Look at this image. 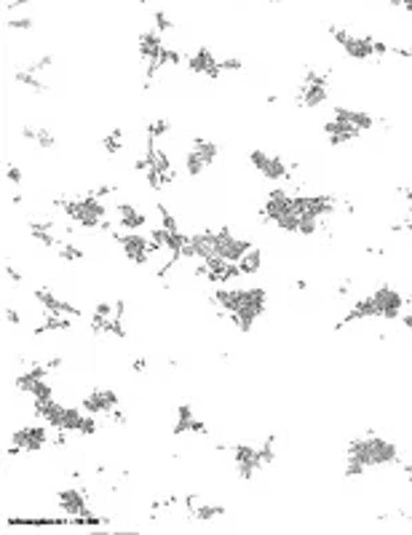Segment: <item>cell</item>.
<instances>
[{
	"mask_svg": "<svg viewBox=\"0 0 412 535\" xmlns=\"http://www.w3.org/2000/svg\"><path fill=\"white\" fill-rule=\"evenodd\" d=\"M153 19H155V30H158L161 35H164V32H169L171 27H174V22L166 17V11H155V14H153Z\"/></svg>",
	"mask_w": 412,
	"mask_h": 535,
	"instance_id": "obj_38",
	"label": "cell"
},
{
	"mask_svg": "<svg viewBox=\"0 0 412 535\" xmlns=\"http://www.w3.org/2000/svg\"><path fill=\"white\" fill-rule=\"evenodd\" d=\"M188 67H191V73H198V75H206V78H212V80H217L219 78V59L212 54L209 46H201V49L191 54L188 56Z\"/></svg>",
	"mask_w": 412,
	"mask_h": 535,
	"instance_id": "obj_12",
	"label": "cell"
},
{
	"mask_svg": "<svg viewBox=\"0 0 412 535\" xmlns=\"http://www.w3.org/2000/svg\"><path fill=\"white\" fill-rule=\"evenodd\" d=\"M212 166V161L206 158V155H201L198 150L191 147V153L185 155V171L191 174V177H198V174H204V171Z\"/></svg>",
	"mask_w": 412,
	"mask_h": 535,
	"instance_id": "obj_25",
	"label": "cell"
},
{
	"mask_svg": "<svg viewBox=\"0 0 412 535\" xmlns=\"http://www.w3.org/2000/svg\"><path fill=\"white\" fill-rule=\"evenodd\" d=\"M97 431V420H94V415L86 413L83 415V423H80V431L78 434H94Z\"/></svg>",
	"mask_w": 412,
	"mask_h": 535,
	"instance_id": "obj_41",
	"label": "cell"
},
{
	"mask_svg": "<svg viewBox=\"0 0 412 535\" xmlns=\"http://www.w3.org/2000/svg\"><path fill=\"white\" fill-rule=\"evenodd\" d=\"M27 3H32V0H8V8H17V6H27Z\"/></svg>",
	"mask_w": 412,
	"mask_h": 535,
	"instance_id": "obj_47",
	"label": "cell"
},
{
	"mask_svg": "<svg viewBox=\"0 0 412 535\" xmlns=\"http://www.w3.org/2000/svg\"><path fill=\"white\" fill-rule=\"evenodd\" d=\"M118 222L126 230H140V228L147 225V217L140 209H134L131 204H118Z\"/></svg>",
	"mask_w": 412,
	"mask_h": 535,
	"instance_id": "obj_21",
	"label": "cell"
},
{
	"mask_svg": "<svg viewBox=\"0 0 412 535\" xmlns=\"http://www.w3.org/2000/svg\"><path fill=\"white\" fill-rule=\"evenodd\" d=\"M180 62H182V54L164 46V51H161V67H164V65H180Z\"/></svg>",
	"mask_w": 412,
	"mask_h": 535,
	"instance_id": "obj_40",
	"label": "cell"
},
{
	"mask_svg": "<svg viewBox=\"0 0 412 535\" xmlns=\"http://www.w3.org/2000/svg\"><path fill=\"white\" fill-rule=\"evenodd\" d=\"M174 434H206V426L201 423V420H195L193 415V407L191 404H182L180 410H177V423H174V428H171Z\"/></svg>",
	"mask_w": 412,
	"mask_h": 535,
	"instance_id": "obj_18",
	"label": "cell"
},
{
	"mask_svg": "<svg viewBox=\"0 0 412 535\" xmlns=\"http://www.w3.org/2000/svg\"><path fill=\"white\" fill-rule=\"evenodd\" d=\"M407 212H410V217H412V195H410V204H407Z\"/></svg>",
	"mask_w": 412,
	"mask_h": 535,
	"instance_id": "obj_51",
	"label": "cell"
},
{
	"mask_svg": "<svg viewBox=\"0 0 412 535\" xmlns=\"http://www.w3.org/2000/svg\"><path fill=\"white\" fill-rule=\"evenodd\" d=\"M51 65H54V56H51V54H46V56H38V59H32V62L27 65V70H30V73H35V75H41L43 70H49Z\"/></svg>",
	"mask_w": 412,
	"mask_h": 535,
	"instance_id": "obj_37",
	"label": "cell"
},
{
	"mask_svg": "<svg viewBox=\"0 0 412 535\" xmlns=\"http://www.w3.org/2000/svg\"><path fill=\"white\" fill-rule=\"evenodd\" d=\"M83 413H91V415H110L116 407H118V393L110 389H94L89 396H83L80 402Z\"/></svg>",
	"mask_w": 412,
	"mask_h": 535,
	"instance_id": "obj_11",
	"label": "cell"
},
{
	"mask_svg": "<svg viewBox=\"0 0 412 535\" xmlns=\"http://www.w3.org/2000/svg\"><path fill=\"white\" fill-rule=\"evenodd\" d=\"M404 471H407V477L412 479V463H404Z\"/></svg>",
	"mask_w": 412,
	"mask_h": 535,
	"instance_id": "obj_50",
	"label": "cell"
},
{
	"mask_svg": "<svg viewBox=\"0 0 412 535\" xmlns=\"http://www.w3.org/2000/svg\"><path fill=\"white\" fill-rule=\"evenodd\" d=\"M46 375H49V367L46 364H32L27 372H22V375L17 378V389L22 391V393H30L32 386H35L38 380H43Z\"/></svg>",
	"mask_w": 412,
	"mask_h": 535,
	"instance_id": "obj_22",
	"label": "cell"
},
{
	"mask_svg": "<svg viewBox=\"0 0 412 535\" xmlns=\"http://www.w3.org/2000/svg\"><path fill=\"white\" fill-rule=\"evenodd\" d=\"M249 164L270 182H281V179H290L292 177L287 161L279 158V155H270L265 150H249Z\"/></svg>",
	"mask_w": 412,
	"mask_h": 535,
	"instance_id": "obj_7",
	"label": "cell"
},
{
	"mask_svg": "<svg viewBox=\"0 0 412 535\" xmlns=\"http://www.w3.org/2000/svg\"><path fill=\"white\" fill-rule=\"evenodd\" d=\"M243 65L239 56H228V59H219V70L222 73H239Z\"/></svg>",
	"mask_w": 412,
	"mask_h": 535,
	"instance_id": "obj_39",
	"label": "cell"
},
{
	"mask_svg": "<svg viewBox=\"0 0 412 535\" xmlns=\"http://www.w3.org/2000/svg\"><path fill=\"white\" fill-rule=\"evenodd\" d=\"M14 80L19 83V86H25V89H30L32 94H46L49 91V86L41 80V75H35V73H30L27 67H22V70H17L14 73Z\"/></svg>",
	"mask_w": 412,
	"mask_h": 535,
	"instance_id": "obj_23",
	"label": "cell"
},
{
	"mask_svg": "<svg viewBox=\"0 0 412 535\" xmlns=\"http://www.w3.org/2000/svg\"><path fill=\"white\" fill-rule=\"evenodd\" d=\"M265 3H279V0H265Z\"/></svg>",
	"mask_w": 412,
	"mask_h": 535,
	"instance_id": "obj_52",
	"label": "cell"
},
{
	"mask_svg": "<svg viewBox=\"0 0 412 535\" xmlns=\"http://www.w3.org/2000/svg\"><path fill=\"white\" fill-rule=\"evenodd\" d=\"M318 225H321V219L314 215H300V236H314Z\"/></svg>",
	"mask_w": 412,
	"mask_h": 535,
	"instance_id": "obj_35",
	"label": "cell"
},
{
	"mask_svg": "<svg viewBox=\"0 0 412 535\" xmlns=\"http://www.w3.org/2000/svg\"><path fill=\"white\" fill-rule=\"evenodd\" d=\"M6 273H8V279H11V281H14V284H22V273H19V270H17V268L11 265V263H8V265H6Z\"/></svg>",
	"mask_w": 412,
	"mask_h": 535,
	"instance_id": "obj_44",
	"label": "cell"
},
{
	"mask_svg": "<svg viewBox=\"0 0 412 535\" xmlns=\"http://www.w3.org/2000/svg\"><path fill=\"white\" fill-rule=\"evenodd\" d=\"M59 364H62V359H51V362H46L49 372H51V369H59Z\"/></svg>",
	"mask_w": 412,
	"mask_h": 535,
	"instance_id": "obj_48",
	"label": "cell"
},
{
	"mask_svg": "<svg viewBox=\"0 0 412 535\" xmlns=\"http://www.w3.org/2000/svg\"><path fill=\"white\" fill-rule=\"evenodd\" d=\"M225 514V506H212V503H198L193 509V519L198 522H209V519H217Z\"/></svg>",
	"mask_w": 412,
	"mask_h": 535,
	"instance_id": "obj_27",
	"label": "cell"
},
{
	"mask_svg": "<svg viewBox=\"0 0 412 535\" xmlns=\"http://www.w3.org/2000/svg\"><path fill=\"white\" fill-rule=\"evenodd\" d=\"M116 241L121 243V249L126 252V257H129L134 265H147V263H150V254H155V252H166V249H161V246L153 241V239L140 236L137 230L116 233Z\"/></svg>",
	"mask_w": 412,
	"mask_h": 535,
	"instance_id": "obj_3",
	"label": "cell"
},
{
	"mask_svg": "<svg viewBox=\"0 0 412 535\" xmlns=\"http://www.w3.org/2000/svg\"><path fill=\"white\" fill-rule=\"evenodd\" d=\"M35 300L49 311V314H59V316H70V318H80V308L73 305L70 300H59L54 292L49 290H35Z\"/></svg>",
	"mask_w": 412,
	"mask_h": 535,
	"instance_id": "obj_14",
	"label": "cell"
},
{
	"mask_svg": "<svg viewBox=\"0 0 412 535\" xmlns=\"http://www.w3.org/2000/svg\"><path fill=\"white\" fill-rule=\"evenodd\" d=\"M386 54H388V46H386V43L375 41V56H386Z\"/></svg>",
	"mask_w": 412,
	"mask_h": 535,
	"instance_id": "obj_46",
	"label": "cell"
},
{
	"mask_svg": "<svg viewBox=\"0 0 412 535\" xmlns=\"http://www.w3.org/2000/svg\"><path fill=\"white\" fill-rule=\"evenodd\" d=\"M345 455H354V458L364 461L367 468H372V466H393V463L399 461V450H396V444H393V441H388V439H380V437L351 439V441H348Z\"/></svg>",
	"mask_w": 412,
	"mask_h": 535,
	"instance_id": "obj_1",
	"label": "cell"
},
{
	"mask_svg": "<svg viewBox=\"0 0 412 535\" xmlns=\"http://www.w3.org/2000/svg\"><path fill=\"white\" fill-rule=\"evenodd\" d=\"M73 327V321L70 316H59V314H49L43 324H38L35 327V335H43V332H65V329H70Z\"/></svg>",
	"mask_w": 412,
	"mask_h": 535,
	"instance_id": "obj_24",
	"label": "cell"
},
{
	"mask_svg": "<svg viewBox=\"0 0 412 535\" xmlns=\"http://www.w3.org/2000/svg\"><path fill=\"white\" fill-rule=\"evenodd\" d=\"M102 147H105L107 153H118V150H123V131L121 129L110 131V134L102 140Z\"/></svg>",
	"mask_w": 412,
	"mask_h": 535,
	"instance_id": "obj_32",
	"label": "cell"
},
{
	"mask_svg": "<svg viewBox=\"0 0 412 535\" xmlns=\"http://www.w3.org/2000/svg\"><path fill=\"white\" fill-rule=\"evenodd\" d=\"M364 471H367V466H364V461H359V458H354V455H345V468H343V474L345 477H362Z\"/></svg>",
	"mask_w": 412,
	"mask_h": 535,
	"instance_id": "obj_33",
	"label": "cell"
},
{
	"mask_svg": "<svg viewBox=\"0 0 412 535\" xmlns=\"http://www.w3.org/2000/svg\"><path fill=\"white\" fill-rule=\"evenodd\" d=\"M329 35L340 43V49L345 51L351 59L356 62H367L375 56V41L372 38H359V35H351L348 30L343 27H329Z\"/></svg>",
	"mask_w": 412,
	"mask_h": 535,
	"instance_id": "obj_6",
	"label": "cell"
},
{
	"mask_svg": "<svg viewBox=\"0 0 412 535\" xmlns=\"http://www.w3.org/2000/svg\"><path fill=\"white\" fill-rule=\"evenodd\" d=\"M193 150H198L201 155H206L212 164H215V158L219 155L217 142H209V140H204V137H193Z\"/></svg>",
	"mask_w": 412,
	"mask_h": 535,
	"instance_id": "obj_28",
	"label": "cell"
},
{
	"mask_svg": "<svg viewBox=\"0 0 412 535\" xmlns=\"http://www.w3.org/2000/svg\"><path fill=\"white\" fill-rule=\"evenodd\" d=\"M233 458H236V468L241 479H252L260 468H265V463L260 458V447H252V444H236Z\"/></svg>",
	"mask_w": 412,
	"mask_h": 535,
	"instance_id": "obj_10",
	"label": "cell"
},
{
	"mask_svg": "<svg viewBox=\"0 0 412 535\" xmlns=\"http://www.w3.org/2000/svg\"><path fill=\"white\" fill-rule=\"evenodd\" d=\"M22 140L38 145L41 150H51V147L56 145L54 134H51L49 129H43V126H22Z\"/></svg>",
	"mask_w": 412,
	"mask_h": 535,
	"instance_id": "obj_20",
	"label": "cell"
},
{
	"mask_svg": "<svg viewBox=\"0 0 412 535\" xmlns=\"http://www.w3.org/2000/svg\"><path fill=\"white\" fill-rule=\"evenodd\" d=\"M402 321H404V327H407V329H412V314H404Z\"/></svg>",
	"mask_w": 412,
	"mask_h": 535,
	"instance_id": "obj_49",
	"label": "cell"
},
{
	"mask_svg": "<svg viewBox=\"0 0 412 535\" xmlns=\"http://www.w3.org/2000/svg\"><path fill=\"white\" fill-rule=\"evenodd\" d=\"M56 503H59L62 514L80 516L83 511L89 509V495H86V490H75V487H67V490H62V492L56 495Z\"/></svg>",
	"mask_w": 412,
	"mask_h": 535,
	"instance_id": "obj_15",
	"label": "cell"
},
{
	"mask_svg": "<svg viewBox=\"0 0 412 535\" xmlns=\"http://www.w3.org/2000/svg\"><path fill=\"white\" fill-rule=\"evenodd\" d=\"M327 102V73H318V70H305L303 75V83H300V91L294 97V105H303V107H318Z\"/></svg>",
	"mask_w": 412,
	"mask_h": 535,
	"instance_id": "obj_5",
	"label": "cell"
},
{
	"mask_svg": "<svg viewBox=\"0 0 412 535\" xmlns=\"http://www.w3.org/2000/svg\"><path fill=\"white\" fill-rule=\"evenodd\" d=\"M260 265H263V252L257 249V246H252L246 254L241 257V263H239V268H241V273L243 276H252V273H257L260 270Z\"/></svg>",
	"mask_w": 412,
	"mask_h": 535,
	"instance_id": "obj_26",
	"label": "cell"
},
{
	"mask_svg": "<svg viewBox=\"0 0 412 535\" xmlns=\"http://www.w3.org/2000/svg\"><path fill=\"white\" fill-rule=\"evenodd\" d=\"M158 215H161V228H166V230H180V225H177V217L171 215L169 206L158 204Z\"/></svg>",
	"mask_w": 412,
	"mask_h": 535,
	"instance_id": "obj_36",
	"label": "cell"
},
{
	"mask_svg": "<svg viewBox=\"0 0 412 535\" xmlns=\"http://www.w3.org/2000/svg\"><path fill=\"white\" fill-rule=\"evenodd\" d=\"M209 233V239L215 243V252H217L219 257L225 260V263H241V257L254 246L252 241H246V239H236L228 228H217V230H206Z\"/></svg>",
	"mask_w": 412,
	"mask_h": 535,
	"instance_id": "obj_4",
	"label": "cell"
},
{
	"mask_svg": "<svg viewBox=\"0 0 412 535\" xmlns=\"http://www.w3.org/2000/svg\"><path fill=\"white\" fill-rule=\"evenodd\" d=\"M372 303H375V311H378V318H386V321H393L404 314V305H407V297L402 292H396L393 287H380L372 292Z\"/></svg>",
	"mask_w": 412,
	"mask_h": 535,
	"instance_id": "obj_8",
	"label": "cell"
},
{
	"mask_svg": "<svg viewBox=\"0 0 412 535\" xmlns=\"http://www.w3.org/2000/svg\"><path fill=\"white\" fill-rule=\"evenodd\" d=\"M6 27L11 30V32H30L32 27H35V19H30V17H11Z\"/></svg>",
	"mask_w": 412,
	"mask_h": 535,
	"instance_id": "obj_34",
	"label": "cell"
},
{
	"mask_svg": "<svg viewBox=\"0 0 412 535\" xmlns=\"http://www.w3.org/2000/svg\"><path fill=\"white\" fill-rule=\"evenodd\" d=\"M56 252H59V257H62V260H67V263H78V260H83V257H86V252H83L80 246H75V243L59 241Z\"/></svg>",
	"mask_w": 412,
	"mask_h": 535,
	"instance_id": "obj_29",
	"label": "cell"
},
{
	"mask_svg": "<svg viewBox=\"0 0 412 535\" xmlns=\"http://www.w3.org/2000/svg\"><path fill=\"white\" fill-rule=\"evenodd\" d=\"M338 206V198L324 193H314V195H294V212L297 215H314V217H329Z\"/></svg>",
	"mask_w": 412,
	"mask_h": 535,
	"instance_id": "obj_9",
	"label": "cell"
},
{
	"mask_svg": "<svg viewBox=\"0 0 412 535\" xmlns=\"http://www.w3.org/2000/svg\"><path fill=\"white\" fill-rule=\"evenodd\" d=\"M332 118L354 123V126L362 129V131L375 129V118H372L369 113H364V110H354V107H335V110H332Z\"/></svg>",
	"mask_w": 412,
	"mask_h": 535,
	"instance_id": "obj_19",
	"label": "cell"
},
{
	"mask_svg": "<svg viewBox=\"0 0 412 535\" xmlns=\"http://www.w3.org/2000/svg\"><path fill=\"white\" fill-rule=\"evenodd\" d=\"M265 314V308H254V305H241L239 311H233V314H228V318L233 321V327L239 329V332H252L254 329V324H257V318Z\"/></svg>",
	"mask_w": 412,
	"mask_h": 535,
	"instance_id": "obj_17",
	"label": "cell"
},
{
	"mask_svg": "<svg viewBox=\"0 0 412 535\" xmlns=\"http://www.w3.org/2000/svg\"><path fill=\"white\" fill-rule=\"evenodd\" d=\"M49 431H54V428H51L46 420H43V423H35V426H22V428H17L14 437H11V450H8V455L17 458L19 452H38V450H43V447L51 441Z\"/></svg>",
	"mask_w": 412,
	"mask_h": 535,
	"instance_id": "obj_2",
	"label": "cell"
},
{
	"mask_svg": "<svg viewBox=\"0 0 412 535\" xmlns=\"http://www.w3.org/2000/svg\"><path fill=\"white\" fill-rule=\"evenodd\" d=\"M6 318H8V324H14V327H19V324H22V314H19L17 308H11V305L6 308Z\"/></svg>",
	"mask_w": 412,
	"mask_h": 535,
	"instance_id": "obj_43",
	"label": "cell"
},
{
	"mask_svg": "<svg viewBox=\"0 0 412 535\" xmlns=\"http://www.w3.org/2000/svg\"><path fill=\"white\" fill-rule=\"evenodd\" d=\"M30 396H32V402H49V399H54V391H51V386L46 383V378L38 380V383L32 386Z\"/></svg>",
	"mask_w": 412,
	"mask_h": 535,
	"instance_id": "obj_31",
	"label": "cell"
},
{
	"mask_svg": "<svg viewBox=\"0 0 412 535\" xmlns=\"http://www.w3.org/2000/svg\"><path fill=\"white\" fill-rule=\"evenodd\" d=\"M169 129H171V123L166 121V118H155V121L147 123V137H150V140H161L164 134H169Z\"/></svg>",
	"mask_w": 412,
	"mask_h": 535,
	"instance_id": "obj_30",
	"label": "cell"
},
{
	"mask_svg": "<svg viewBox=\"0 0 412 535\" xmlns=\"http://www.w3.org/2000/svg\"><path fill=\"white\" fill-rule=\"evenodd\" d=\"M131 369H134V372H145V369H147V359H134Z\"/></svg>",
	"mask_w": 412,
	"mask_h": 535,
	"instance_id": "obj_45",
	"label": "cell"
},
{
	"mask_svg": "<svg viewBox=\"0 0 412 535\" xmlns=\"http://www.w3.org/2000/svg\"><path fill=\"white\" fill-rule=\"evenodd\" d=\"M324 134L329 137V145L340 147V145H348V142H354V140H359L362 129H356L354 123H348V121L332 118V121L324 123Z\"/></svg>",
	"mask_w": 412,
	"mask_h": 535,
	"instance_id": "obj_13",
	"label": "cell"
},
{
	"mask_svg": "<svg viewBox=\"0 0 412 535\" xmlns=\"http://www.w3.org/2000/svg\"><path fill=\"white\" fill-rule=\"evenodd\" d=\"M6 177H8V182H11V185H17V188L22 185V169H19V166H14V164H11L8 171H6Z\"/></svg>",
	"mask_w": 412,
	"mask_h": 535,
	"instance_id": "obj_42",
	"label": "cell"
},
{
	"mask_svg": "<svg viewBox=\"0 0 412 535\" xmlns=\"http://www.w3.org/2000/svg\"><path fill=\"white\" fill-rule=\"evenodd\" d=\"M367 318H378V311H375V303H372V294L369 297H362V300H356L354 303V308L345 314V316L340 318V324H335V332H340L345 324H351V321H367Z\"/></svg>",
	"mask_w": 412,
	"mask_h": 535,
	"instance_id": "obj_16",
	"label": "cell"
}]
</instances>
